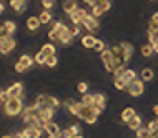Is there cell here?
I'll use <instances>...</instances> for the list:
<instances>
[{"label":"cell","instance_id":"5bb4252c","mask_svg":"<svg viewBox=\"0 0 158 138\" xmlns=\"http://www.w3.org/2000/svg\"><path fill=\"white\" fill-rule=\"evenodd\" d=\"M62 8H63V12L65 14H73V12L78 8V3H77V0H63V3H62Z\"/></svg>","mask_w":158,"mask_h":138},{"label":"cell","instance_id":"30bf717a","mask_svg":"<svg viewBox=\"0 0 158 138\" xmlns=\"http://www.w3.org/2000/svg\"><path fill=\"white\" fill-rule=\"evenodd\" d=\"M88 14H90V12H87L85 8H77L73 14H70V20H72V23H73V25H82L83 19H85V17H87Z\"/></svg>","mask_w":158,"mask_h":138},{"label":"cell","instance_id":"8992f818","mask_svg":"<svg viewBox=\"0 0 158 138\" xmlns=\"http://www.w3.org/2000/svg\"><path fill=\"white\" fill-rule=\"evenodd\" d=\"M100 58H102V62H103V65H105L106 70L113 73L115 68H117V63H115V57H113L112 48H105V50L100 53Z\"/></svg>","mask_w":158,"mask_h":138},{"label":"cell","instance_id":"2e32d148","mask_svg":"<svg viewBox=\"0 0 158 138\" xmlns=\"http://www.w3.org/2000/svg\"><path fill=\"white\" fill-rule=\"evenodd\" d=\"M10 7L17 14H22V12H25V7H27V0H10Z\"/></svg>","mask_w":158,"mask_h":138},{"label":"cell","instance_id":"603a6c76","mask_svg":"<svg viewBox=\"0 0 158 138\" xmlns=\"http://www.w3.org/2000/svg\"><path fill=\"white\" fill-rule=\"evenodd\" d=\"M38 19H40V23L42 25H47V23L52 22V14H50L48 10H44L40 15H38Z\"/></svg>","mask_w":158,"mask_h":138},{"label":"cell","instance_id":"4dcf8cb0","mask_svg":"<svg viewBox=\"0 0 158 138\" xmlns=\"http://www.w3.org/2000/svg\"><path fill=\"white\" fill-rule=\"evenodd\" d=\"M97 5L100 7L103 12H108V10H110V7H112V3H110V0H98Z\"/></svg>","mask_w":158,"mask_h":138},{"label":"cell","instance_id":"83f0119b","mask_svg":"<svg viewBox=\"0 0 158 138\" xmlns=\"http://www.w3.org/2000/svg\"><path fill=\"white\" fill-rule=\"evenodd\" d=\"M33 60H35V63H38V65H45V62H47V55L44 53V52H38V53L33 57Z\"/></svg>","mask_w":158,"mask_h":138},{"label":"cell","instance_id":"7a4b0ae2","mask_svg":"<svg viewBox=\"0 0 158 138\" xmlns=\"http://www.w3.org/2000/svg\"><path fill=\"white\" fill-rule=\"evenodd\" d=\"M112 52H113L117 67H125L127 63L130 62L131 55H133V47L130 44H127V42H122V44H118V45H113Z\"/></svg>","mask_w":158,"mask_h":138},{"label":"cell","instance_id":"816d5d0a","mask_svg":"<svg viewBox=\"0 0 158 138\" xmlns=\"http://www.w3.org/2000/svg\"><path fill=\"white\" fill-rule=\"evenodd\" d=\"M73 138H83V136H82V135H75Z\"/></svg>","mask_w":158,"mask_h":138},{"label":"cell","instance_id":"60d3db41","mask_svg":"<svg viewBox=\"0 0 158 138\" xmlns=\"http://www.w3.org/2000/svg\"><path fill=\"white\" fill-rule=\"evenodd\" d=\"M25 70H27V67H25V65H22L20 62H17V63H15V72H19V73H23Z\"/></svg>","mask_w":158,"mask_h":138},{"label":"cell","instance_id":"d590c367","mask_svg":"<svg viewBox=\"0 0 158 138\" xmlns=\"http://www.w3.org/2000/svg\"><path fill=\"white\" fill-rule=\"evenodd\" d=\"M73 136H75V135L72 133L70 128H67V130H62L60 135H58V138H73Z\"/></svg>","mask_w":158,"mask_h":138},{"label":"cell","instance_id":"d6a6232c","mask_svg":"<svg viewBox=\"0 0 158 138\" xmlns=\"http://www.w3.org/2000/svg\"><path fill=\"white\" fill-rule=\"evenodd\" d=\"M93 50L98 52V53H102V52L105 50V42H103V40H97L95 45H93Z\"/></svg>","mask_w":158,"mask_h":138},{"label":"cell","instance_id":"c3c4849f","mask_svg":"<svg viewBox=\"0 0 158 138\" xmlns=\"http://www.w3.org/2000/svg\"><path fill=\"white\" fill-rule=\"evenodd\" d=\"M153 113H155V115L158 116V105H155V107H153Z\"/></svg>","mask_w":158,"mask_h":138},{"label":"cell","instance_id":"7c38bea8","mask_svg":"<svg viewBox=\"0 0 158 138\" xmlns=\"http://www.w3.org/2000/svg\"><path fill=\"white\" fill-rule=\"evenodd\" d=\"M7 92H8L10 97H14V98H22V95H23V85L20 83V82H17V83L10 85V87L7 88Z\"/></svg>","mask_w":158,"mask_h":138},{"label":"cell","instance_id":"cb8c5ba5","mask_svg":"<svg viewBox=\"0 0 158 138\" xmlns=\"http://www.w3.org/2000/svg\"><path fill=\"white\" fill-rule=\"evenodd\" d=\"M113 85H115V88H117V90H127V87H128V83L122 78V77H115Z\"/></svg>","mask_w":158,"mask_h":138},{"label":"cell","instance_id":"9c48e42d","mask_svg":"<svg viewBox=\"0 0 158 138\" xmlns=\"http://www.w3.org/2000/svg\"><path fill=\"white\" fill-rule=\"evenodd\" d=\"M82 25L88 30V32H97V30H98V19H97V17H93L92 14H88L83 19Z\"/></svg>","mask_w":158,"mask_h":138},{"label":"cell","instance_id":"8fae6325","mask_svg":"<svg viewBox=\"0 0 158 138\" xmlns=\"http://www.w3.org/2000/svg\"><path fill=\"white\" fill-rule=\"evenodd\" d=\"M42 132H44V128H40L38 125H27L25 130H23V133H25L27 138H40Z\"/></svg>","mask_w":158,"mask_h":138},{"label":"cell","instance_id":"5b68a950","mask_svg":"<svg viewBox=\"0 0 158 138\" xmlns=\"http://www.w3.org/2000/svg\"><path fill=\"white\" fill-rule=\"evenodd\" d=\"M35 105L40 107V108H52V110H57L58 107H60V102H58L55 97H50V95H38L37 100H35Z\"/></svg>","mask_w":158,"mask_h":138},{"label":"cell","instance_id":"7dc6e473","mask_svg":"<svg viewBox=\"0 0 158 138\" xmlns=\"http://www.w3.org/2000/svg\"><path fill=\"white\" fill-rule=\"evenodd\" d=\"M3 10H5V5H3L2 2H0V14H3Z\"/></svg>","mask_w":158,"mask_h":138},{"label":"cell","instance_id":"52a82bcc","mask_svg":"<svg viewBox=\"0 0 158 138\" xmlns=\"http://www.w3.org/2000/svg\"><path fill=\"white\" fill-rule=\"evenodd\" d=\"M15 48V40L12 35H0V53L7 55Z\"/></svg>","mask_w":158,"mask_h":138},{"label":"cell","instance_id":"277c9868","mask_svg":"<svg viewBox=\"0 0 158 138\" xmlns=\"http://www.w3.org/2000/svg\"><path fill=\"white\" fill-rule=\"evenodd\" d=\"M55 32L58 33V42L63 45H68L72 42V33H70V27H67L65 23H62V22H55L53 23V27H52Z\"/></svg>","mask_w":158,"mask_h":138},{"label":"cell","instance_id":"1f68e13d","mask_svg":"<svg viewBox=\"0 0 158 138\" xmlns=\"http://www.w3.org/2000/svg\"><path fill=\"white\" fill-rule=\"evenodd\" d=\"M57 63H58V60H57V57H55V55H50V57H47V62H45L47 67L53 68V67H57Z\"/></svg>","mask_w":158,"mask_h":138},{"label":"cell","instance_id":"836d02e7","mask_svg":"<svg viewBox=\"0 0 158 138\" xmlns=\"http://www.w3.org/2000/svg\"><path fill=\"white\" fill-rule=\"evenodd\" d=\"M82 102L85 103V105H93V95H90V93L82 95Z\"/></svg>","mask_w":158,"mask_h":138},{"label":"cell","instance_id":"ab89813d","mask_svg":"<svg viewBox=\"0 0 158 138\" xmlns=\"http://www.w3.org/2000/svg\"><path fill=\"white\" fill-rule=\"evenodd\" d=\"M70 33H72V37L80 35V27H78V25H73V27H70Z\"/></svg>","mask_w":158,"mask_h":138},{"label":"cell","instance_id":"6da1fadb","mask_svg":"<svg viewBox=\"0 0 158 138\" xmlns=\"http://www.w3.org/2000/svg\"><path fill=\"white\" fill-rule=\"evenodd\" d=\"M65 107H67V110L70 111L72 115H75V116H78L80 120H83V122H87V123H90L93 125L97 122V118H98V115L102 113V110L100 108H97L95 105H85L83 102H75V100H67L65 102Z\"/></svg>","mask_w":158,"mask_h":138},{"label":"cell","instance_id":"f35d334b","mask_svg":"<svg viewBox=\"0 0 158 138\" xmlns=\"http://www.w3.org/2000/svg\"><path fill=\"white\" fill-rule=\"evenodd\" d=\"M48 38H50L52 42H58V33H57V32H55V30L52 28V30L48 32Z\"/></svg>","mask_w":158,"mask_h":138},{"label":"cell","instance_id":"ffe728a7","mask_svg":"<svg viewBox=\"0 0 158 138\" xmlns=\"http://www.w3.org/2000/svg\"><path fill=\"white\" fill-rule=\"evenodd\" d=\"M120 77L127 82V83H130V82H133V80L136 78V72H135V70H130V68H125Z\"/></svg>","mask_w":158,"mask_h":138},{"label":"cell","instance_id":"b9f144b4","mask_svg":"<svg viewBox=\"0 0 158 138\" xmlns=\"http://www.w3.org/2000/svg\"><path fill=\"white\" fill-rule=\"evenodd\" d=\"M42 5L45 7V10H48V8L53 7V0H42Z\"/></svg>","mask_w":158,"mask_h":138},{"label":"cell","instance_id":"ac0fdd59","mask_svg":"<svg viewBox=\"0 0 158 138\" xmlns=\"http://www.w3.org/2000/svg\"><path fill=\"white\" fill-rule=\"evenodd\" d=\"M127 125H128V128H130V130L138 132L140 128H142V116H140V115H135L133 118H131Z\"/></svg>","mask_w":158,"mask_h":138},{"label":"cell","instance_id":"f1b7e54d","mask_svg":"<svg viewBox=\"0 0 158 138\" xmlns=\"http://www.w3.org/2000/svg\"><path fill=\"white\" fill-rule=\"evenodd\" d=\"M153 52H155V48H153L152 44H147V45L142 47V55H143V57H150Z\"/></svg>","mask_w":158,"mask_h":138},{"label":"cell","instance_id":"f6af8a7d","mask_svg":"<svg viewBox=\"0 0 158 138\" xmlns=\"http://www.w3.org/2000/svg\"><path fill=\"white\" fill-rule=\"evenodd\" d=\"M83 2L87 3V5H90V7H92V5H95V3L98 2V0H83Z\"/></svg>","mask_w":158,"mask_h":138},{"label":"cell","instance_id":"681fc988","mask_svg":"<svg viewBox=\"0 0 158 138\" xmlns=\"http://www.w3.org/2000/svg\"><path fill=\"white\" fill-rule=\"evenodd\" d=\"M2 138H14V135H3Z\"/></svg>","mask_w":158,"mask_h":138},{"label":"cell","instance_id":"7402d4cb","mask_svg":"<svg viewBox=\"0 0 158 138\" xmlns=\"http://www.w3.org/2000/svg\"><path fill=\"white\" fill-rule=\"evenodd\" d=\"M95 42H97V38L93 37V35H85V37L82 38V45L85 47V48H93Z\"/></svg>","mask_w":158,"mask_h":138},{"label":"cell","instance_id":"3957f363","mask_svg":"<svg viewBox=\"0 0 158 138\" xmlns=\"http://www.w3.org/2000/svg\"><path fill=\"white\" fill-rule=\"evenodd\" d=\"M3 111L7 116H17L23 111V103L22 98H14L12 97L7 103H3Z\"/></svg>","mask_w":158,"mask_h":138},{"label":"cell","instance_id":"d6986e66","mask_svg":"<svg viewBox=\"0 0 158 138\" xmlns=\"http://www.w3.org/2000/svg\"><path fill=\"white\" fill-rule=\"evenodd\" d=\"M93 105L103 111L105 110V95H102V93H95V95H93Z\"/></svg>","mask_w":158,"mask_h":138},{"label":"cell","instance_id":"f907efd6","mask_svg":"<svg viewBox=\"0 0 158 138\" xmlns=\"http://www.w3.org/2000/svg\"><path fill=\"white\" fill-rule=\"evenodd\" d=\"M47 138H58V136H57V135H48Z\"/></svg>","mask_w":158,"mask_h":138},{"label":"cell","instance_id":"74e56055","mask_svg":"<svg viewBox=\"0 0 158 138\" xmlns=\"http://www.w3.org/2000/svg\"><path fill=\"white\" fill-rule=\"evenodd\" d=\"M10 95H8V92H7V90H5V92H0V102H2V105H3V103H7L8 100H10Z\"/></svg>","mask_w":158,"mask_h":138},{"label":"cell","instance_id":"f546056e","mask_svg":"<svg viewBox=\"0 0 158 138\" xmlns=\"http://www.w3.org/2000/svg\"><path fill=\"white\" fill-rule=\"evenodd\" d=\"M90 14H92L93 17H97V19H98V17H102V15L105 14V12L102 10V8H100V7H98L97 3H95V5H92V7H90Z\"/></svg>","mask_w":158,"mask_h":138},{"label":"cell","instance_id":"d4e9b609","mask_svg":"<svg viewBox=\"0 0 158 138\" xmlns=\"http://www.w3.org/2000/svg\"><path fill=\"white\" fill-rule=\"evenodd\" d=\"M140 75H142V80H145V82H150V80H153V77H155V73H153V70H152V68H143Z\"/></svg>","mask_w":158,"mask_h":138},{"label":"cell","instance_id":"f5cc1de1","mask_svg":"<svg viewBox=\"0 0 158 138\" xmlns=\"http://www.w3.org/2000/svg\"><path fill=\"white\" fill-rule=\"evenodd\" d=\"M0 103H2V102H0Z\"/></svg>","mask_w":158,"mask_h":138},{"label":"cell","instance_id":"e0dca14e","mask_svg":"<svg viewBox=\"0 0 158 138\" xmlns=\"http://www.w3.org/2000/svg\"><path fill=\"white\" fill-rule=\"evenodd\" d=\"M135 115H136V113H135L133 107H127V108L122 111V115H120V120H122L123 123H128V122H130V120L133 118Z\"/></svg>","mask_w":158,"mask_h":138},{"label":"cell","instance_id":"4fadbf2b","mask_svg":"<svg viewBox=\"0 0 158 138\" xmlns=\"http://www.w3.org/2000/svg\"><path fill=\"white\" fill-rule=\"evenodd\" d=\"M15 28H17L15 22L7 20V22H3V25H0V35H12L15 32Z\"/></svg>","mask_w":158,"mask_h":138},{"label":"cell","instance_id":"e575fe53","mask_svg":"<svg viewBox=\"0 0 158 138\" xmlns=\"http://www.w3.org/2000/svg\"><path fill=\"white\" fill-rule=\"evenodd\" d=\"M77 90H78V93H82V95H85L88 92V85L85 83V82H80L78 85H77Z\"/></svg>","mask_w":158,"mask_h":138},{"label":"cell","instance_id":"4316f807","mask_svg":"<svg viewBox=\"0 0 158 138\" xmlns=\"http://www.w3.org/2000/svg\"><path fill=\"white\" fill-rule=\"evenodd\" d=\"M40 50L44 52L47 57H50V55H55V45H53V44H45Z\"/></svg>","mask_w":158,"mask_h":138},{"label":"cell","instance_id":"ee69618b","mask_svg":"<svg viewBox=\"0 0 158 138\" xmlns=\"http://www.w3.org/2000/svg\"><path fill=\"white\" fill-rule=\"evenodd\" d=\"M150 22H153V23L158 25V12H155V14L152 15V20H150Z\"/></svg>","mask_w":158,"mask_h":138},{"label":"cell","instance_id":"7bdbcfd3","mask_svg":"<svg viewBox=\"0 0 158 138\" xmlns=\"http://www.w3.org/2000/svg\"><path fill=\"white\" fill-rule=\"evenodd\" d=\"M70 130H72V133H73V135H78V133H80V127H78V125H72Z\"/></svg>","mask_w":158,"mask_h":138},{"label":"cell","instance_id":"db71d44e","mask_svg":"<svg viewBox=\"0 0 158 138\" xmlns=\"http://www.w3.org/2000/svg\"><path fill=\"white\" fill-rule=\"evenodd\" d=\"M152 2H153V0H152Z\"/></svg>","mask_w":158,"mask_h":138},{"label":"cell","instance_id":"9a60e30c","mask_svg":"<svg viewBox=\"0 0 158 138\" xmlns=\"http://www.w3.org/2000/svg\"><path fill=\"white\" fill-rule=\"evenodd\" d=\"M44 132H47L48 135H60V127H58L57 123H53V122H47L45 123V127H44Z\"/></svg>","mask_w":158,"mask_h":138},{"label":"cell","instance_id":"484cf974","mask_svg":"<svg viewBox=\"0 0 158 138\" xmlns=\"http://www.w3.org/2000/svg\"><path fill=\"white\" fill-rule=\"evenodd\" d=\"M19 62L22 63V65H25L27 68H30V67L33 65V62H35V60H33V58L30 57V55H27V53H25V55H22V57H20Z\"/></svg>","mask_w":158,"mask_h":138},{"label":"cell","instance_id":"44dd1931","mask_svg":"<svg viewBox=\"0 0 158 138\" xmlns=\"http://www.w3.org/2000/svg\"><path fill=\"white\" fill-rule=\"evenodd\" d=\"M40 19H38V17H28L27 19V27H28V30H37L38 27H40Z\"/></svg>","mask_w":158,"mask_h":138},{"label":"cell","instance_id":"bcb514c9","mask_svg":"<svg viewBox=\"0 0 158 138\" xmlns=\"http://www.w3.org/2000/svg\"><path fill=\"white\" fill-rule=\"evenodd\" d=\"M14 138H27V136H25V133L22 132V133H15V135H14Z\"/></svg>","mask_w":158,"mask_h":138},{"label":"cell","instance_id":"ba28073f","mask_svg":"<svg viewBox=\"0 0 158 138\" xmlns=\"http://www.w3.org/2000/svg\"><path fill=\"white\" fill-rule=\"evenodd\" d=\"M127 92L131 95V97H140L143 92H145V83H143V80H133V82H130L128 83V87H127Z\"/></svg>","mask_w":158,"mask_h":138},{"label":"cell","instance_id":"8d00e7d4","mask_svg":"<svg viewBox=\"0 0 158 138\" xmlns=\"http://www.w3.org/2000/svg\"><path fill=\"white\" fill-rule=\"evenodd\" d=\"M148 132H150V133H156L158 132V125H156V120H152V122L150 123H148Z\"/></svg>","mask_w":158,"mask_h":138}]
</instances>
